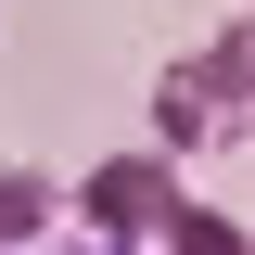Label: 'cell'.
<instances>
[{
  "label": "cell",
  "instance_id": "cell-1",
  "mask_svg": "<svg viewBox=\"0 0 255 255\" xmlns=\"http://www.w3.org/2000/svg\"><path fill=\"white\" fill-rule=\"evenodd\" d=\"M64 204H77L102 243H153V230H166V204H179V166H166V153H102L90 179L64 191Z\"/></svg>",
  "mask_w": 255,
  "mask_h": 255
},
{
  "label": "cell",
  "instance_id": "cell-2",
  "mask_svg": "<svg viewBox=\"0 0 255 255\" xmlns=\"http://www.w3.org/2000/svg\"><path fill=\"white\" fill-rule=\"evenodd\" d=\"M153 140H166V153H204V140H230V90H217V64H204V51L153 77Z\"/></svg>",
  "mask_w": 255,
  "mask_h": 255
},
{
  "label": "cell",
  "instance_id": "cell-3",
  "mask_svg": "<svg viewBox=\"0 0 255 255\" xmlns=\"http://www.w3.org/2000/svg\"><path fill=\"white\" fill-rule=\"evenodd\" d=\"M51 217H64V191L38 179V166H0V255H26V243H51Z\"/></svg>",
  "mask_w": 255,
  "mask_h": 255
},
{
  "label": "cell",
  "instance_id": "cell-5",
  "mask_svg": "<svg viewBox=\"0 0 255 255\" xmlns=\"http://www.w3.org/2000/svg\"><path fill=\"white\" fill-rule=\"evenodd\" d=\"M102 255H128V243H102Z\"/></svg>",
  "mask_w": 255,
  "mask_h": 255
},
{
  "label": "cell",
  "instance_id": "cell-4",
  "mask_svg": "<svg viewBox=\"0 0 255 255\" xmlns=\"http://www.w3.org/2000/svg\"><path fill=\"white\" fill-rule=\"evenodd\" d=\"M128 255H255V243L217 217V204H191V191H179V204H166V230H153V243H128Z\"/></svg>",
  "mask_w": 255,
  "mask_h": 255
}]
</instances>
